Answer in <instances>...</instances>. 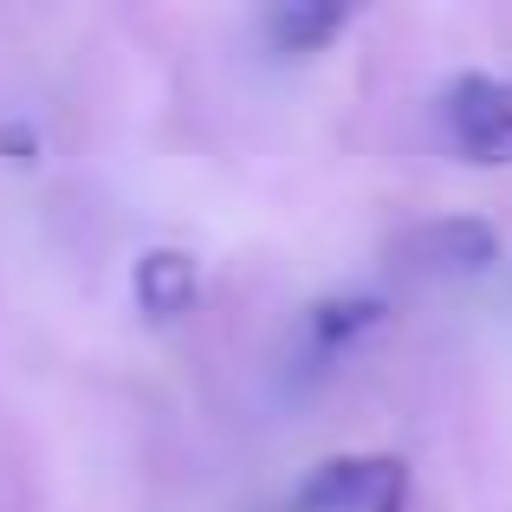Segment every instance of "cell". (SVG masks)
Listing matches in <instances>:
<instances>
[{
	"label": "cell",
	"instance_id": "obj_6",
	"mask_svg": "<svg viewBox=\"0 0 512 512\" xmlns=\"http://www.w3.org/2000/svg\"><path fill=\"white\" fill-rule=\"evenodd\" d=\"M376 318H383V305H376V299H325V305H312L305 331H312V344L325 350V357H338V350L357 344Z\"/></svg>",
	"mask_w": 512,
	"mask_h": 512
},
{
	"label": "cell",
	"instance_id": "obj_2",
	"mask_svg": "<svg viewBox=\"0 0 512 512\" xmlns=\"http://www.w3.org/2000/svg\"><path fill=\"white\" fill-rule=\"evenodd\" d=\"M441 124H448V143L467 163H480V169L512 163V78L461 72L441 91Z\"/></svg>",
	"mask_w": 512,
	"mask_h": 512
},
{
	"label": "cell",
	"instance_id": "obj_1",
	"mask_svg": "<svg viewBox=\"0 0 512 512\" xmlns=\"http://www.w3.org/2000/svg\"><path fill=\"white\" fill-rule=\"evenodd\" d=\"M409 467L396 454H331L292 493V512H402Z\"/></svg>",
	"mask_w": 512,
	"mask_h": 512
},
{
	"label": "cell",
	"instance_id": "obj_3",
	"mask_svg": "<svg viewBox=\"0 0 512 512\" xmlns=\"http://www.w3.org/2000/svg\"><path fill=\"white\" fill-rule=\"evenodd\" d=\"M493 260H500V240L474 214H441V221H422L396 240V266L409 279H474Z\"/></svg>",
	"mask_w": 512,
	"mask_h": 512
},
{
	"label": "cell",
	"instance_id": "obj_5",
	"mask_svg": "<svg viewBox=\"0 0 512 512\" xmlns=\"http://www.w3.org/2000/svg\"><path fill=\"white\" fill-rule=\"evenodd\" d=\"M344 26H350V7H312V0L266 13V39H273V52H318L331 33H344Z\"/></svg>",
	"mask_w": 512,
	"mask_h": 512
},
{
	"label": "cell",
	"instance_id": "obj_4",
	"mask_svg": "<svg viewBox=\"0 0 512 512\" xmlns=\"http://www.w3.org/2000/svg\"><path fill=\"white\" fill-rule=\"evenodd\" d=\"M130 292H137V305L156 318V325H175V318L195 312V299H201L195 260L175 253V247H150L137 260V273H130Z\"/></svg>",
	"mask_w": 512,
	"mask_h": 512
}]
</instances>
